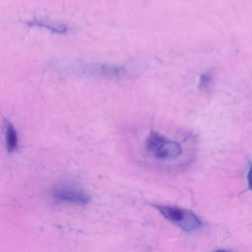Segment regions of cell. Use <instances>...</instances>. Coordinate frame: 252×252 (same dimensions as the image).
Returning <instances> with one entry per match:
<instances>
[{
    "instance_id": "52a82bcc",
    "label": "cell",
    "mask_w": 252,
    "mask_h": 252,
    "mask_svg": "<svg viewBox=\"0 0 252 252\" xmlns=\"http://www.w3.org/2000/svg\"><path fill=\"white\" fill-rule=\"evenodd\" d=\"M213 81V75L211 72H205L201 75L200 79H199V89L201 91H207Z\"/></svg>"
},
{
    "instance_id": "7a4b0ae2",
    "label": "cell",
    "mask_w": 252,
    "mask_h": 252,
    "mask_svg": "<svg viewBox=\"0 0 252 252\" xmlns=\"http://www.w3.org/2000/svg\"><path fill=\"white\" fill-rule=\"evenodd\" d=\"M156 208L165 220L176 224L184 231H195L202 226L199 217L191 211L167 205H158Z\"/></svg>"
},
{
    "instance_id": "277c9868",
    "label": "cell",
    "mask_w": 252,
    "mask_h": 252,
    "mask_svg": "<svg viewBox=\"0 0 252 252\" xmlns=\"http://www.w3.org/2000/svg\"><path fill=\"white\" fill-rule=\"evenodd\" d=\"M80 70L83 74L111 79L124 78L128 74V70L124 66L100 62L87 63L85 65H82L80 67Z\"/></svg>"
},
{
    "instance_id": "ba28073f",
    "label": "cell",
    "mask_w": 252,
    "mask_h": 252,
    "mask_svg": "<svg viewBox=\"0 0 252 252\" xmlns=\"http://www.w3.org/2000/svg\"><path fill=\"white\" fill-rule=\"evenodd\" d=\"M247 179H248V185L249 188L252 190V165L248 171V175H247Z\"/></svg>"
},
{
    "instance_id": "3957f363",
    "label": "cell",
    "mask_w": 252,
    "mask_h": 252,
    "mask_svg": "<svg viewBox=\"0 0 252 252\" xmlns=\"http://www.w3.org/2000/svg\"><path fill=\"white\" fill-rule=\"evenodd\" d=\"M51 197L60 203L87 205L91 201V196L83 189L70 185H58L51 190Z\"/></svg>"
},
{
    "instance_id": "9c48e42d",
    "label": "cell",
    "mask_w": 252,
    "mask_h": 252,
    "mask_svg": "<svg viewBox=\"0 0 252 252\" xmlns=\"http://www.w3.org/2000/svg\"><path fill=\"white\" fill-rule=\"evenodd\" d=\"M214 252H232V251H229V250H225V249H219V250H216Z\"/></svg>"
},
{
    "instance_id": "8992f818",
    "label": "cell",
    "mask_w": 252,
    "mask_h": 252,
    "mask_svg": "<svg viewBox=\"0 0 252 252\" xmlns=\"http://www.w3.org/2000/svg\"><path fill=\"white\" fill-rule=\"evenodd\" d=\"M4 139L8 153H13L18 149L19 146V135L18 131L9 120L4 121Z\"/></svg>"
},
{
    "instance_id": "5b68a950",
    "label": "cell",
    "mask_w": 252,
    "mask_h": 252,
    "mask_svg": "<svg viewBox=\"0 0 252 252\" xmlns=\"http://www.w3.org/2000/svg\"><path fill=\"white\" fill-rule=\"evenodd\" d=\"M25 25L29 28H37L49 31L54 34H67L70 32V26L62 23L49 22L42 19H31L25 22Z\"/></svg>"
},
{
    "instance_id": "6da1fadb",
    "label": "cell",
    "mask_w": 252,
    "mask_h": 252,
    "mask_svg": "<svg viewBox=\"0 0 252 252\" xmlns=\"http://www.w3.org/2000/svg\"><path fill=\"white\" fill-rule=\"evenodd\" d=\"M144 149L148 155L159 161L178 158L183 152L180 142L165 136L158 130H150L144 140Z\"/></svg>"
}]
</instances>
